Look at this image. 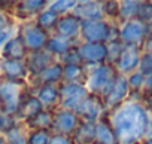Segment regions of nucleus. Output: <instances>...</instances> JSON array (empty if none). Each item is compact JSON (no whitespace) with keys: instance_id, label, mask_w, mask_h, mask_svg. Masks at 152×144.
Listing matches in <instances>:
<instances>
[{"instance_id":"31","label":"nucleus","mask_w":152,"mask_h":144,"mask_svg":"<svg viewBox=\"0 0 152 144\" xmlns=\"http://www.w3.org/2000/svg\"><path fill=\"white\" fill-rule=\"evenodd\" d=\"M102 11L104 15V20L110 22H118V15H119V5L115 0H107L102 2Z\"/></svg>"},{"instance_id":"18","label":"nucleus","mask_w":152,"mask_h":144,"mask_svg":"<svg viewBox=\"0 0 152 144\" xmlns=\"http://www.w3.org/2000/svg\"><path fill=\"white\" fill-rule=\"evenodd\" d=\"M28 73L24 61L0 58V79L6 80H27Z\"/></svg>"},{"instance_id":"9","label":"nucleus","mask_w":152,"mask_h":144,"mask_svg":"<svg viewBox=\"0 0 152 144\" xmlns=\"http://www.w3.org/2000/svg\"><path fill=\"white\" fill-rule=\"evenodd\" d=\"M130 94H131V91H130L127 77L119 75L118 79L115 80L113 86L110 88V91L104 97H102L106 113H110L112 110H115L116 107H119L122 103H125L130 98Z\"/></svg>"},{"instance_id":"38","label":"nucleus","mask_w":152,"mask_h":144,"mask_svg":"<svg viewBox=\"0 0 152 144\" xmlns=\"http://www.w3.org/2000/svg\"><path fill=\"white\" fill-rule=\"evenodd\" d=\"M49 144H75V141H73V137L52 132L51 140H49Z\"/></svg>"},{"instance_id":"25","label":"nucleus","mask_w":152,"mask_h":144,"mask_svg":"<svg viewBox=\"0 0 152 144\" xmlns=\"http://www.w3.org/2000/svg\"><path fill=\"white\" fill-rule=\"evenodd\" d=\"M75 144H93L96 141V122H81L73 134Z\"/></svg>"},{"instance_id":"11","label":"nucleus","mask_w":152,"mask_h":144,"mask_svg":"<svg viewBox=\"0 0 152 144\" xmlns=\"http://www.w3.org/2000/svg\"><path fill=\"white\" fill-rule=\"evenodd\" d=\"M142 54L143 52H142L140 46H124L116 62L113 64L116 71L121 76H128V75L134 73V71H137Z\"/></svg>"},{"instance_id":"2","label":"nucleus","mask_w":152,"mask_h":144,"mask_svg":"<svg viewBox=\"0 0 152 144\" xmlns=\"http://www.w3.org/2000/svg\"><path fill=\"white\" fill-rule=\"evenodd\" d=\"M85 68H87L85 88L90 94H94L97 97H104L119 76L115 65L109 62L100 65H85Z\"/></svg>"},{"instance_id":"29","label":"nucleus","mask_w":152,"mask_h":144,"mask_svg":"<svg viewBox=\"0 0 152 144\" xmlns=\"http://www.w3.org/2000/svg\"><path fill=\"white\" fill-rule=\"evenodd\" d=\"M8 144H28V129L24 123H18L12 131H9L5 135Z\"/></svg>"},{"instance_id":"5","label":"nucleus","mask_w":152,"mask_h":144,"mask_svg":"<svg viewBox=\"0 0 152 144\" xmlns=\"http://www.w3.org/2000/svg\"><path fill=\"white\" fill-rule=\"evenodd\" d=\"M110 21L107 20H91L82 21L79 42L85 43H106L110 33Z\"/></svg>"},{"instance_id":"12","label":"nucleus","mask_w":152,"mask_h":144,"mask_svg":"<svg viewBox=\"0 0 152 144\" xmlns=\"http://www.w3.org/2000/svg\"><path fill=\"white\" fill-rule=\"evenodd\" d=\"M48 6V0H20L15 2L12 17L17 24L34 21V18Z\"/></svg>"},{"instance_id":"26","label":"nucleus","mask_w":152,"mask_h":144,"mask_svg":"<svg viewBox=\"0 0 152 144\" xmlns=\"http://www.w3.org/2000/svg\"><path fill=\"white\" fill-rule=\"evenodd\" d=\"M27 129H45V131H52L54 125V110H42L39 114H36L33 119L24 123Z\"/></svg>"},{"instance_id":"3","label":"nucleus","mask_w":152,"mask_h":144,"mask_svg":"<svg viewBox=\"0 0 152 144\" xmlns=\"http://www.w3.org/2000/svg\"><path fill=\"white\" fill-rule=\"evenodd\" d=\"M30 92L27 80L0 79V111L15 114L24 97Z\"/></svg>"},{"instance_id":"24","label":"nucleus","mask_w":152,"mask_h":144,"mask_svg":"<svg viewBox=\"0 0 152 144\" xmlns=\"http://www.w3.org/2000/svg\"><path fill=\"white\" fill-rule=\"evenodd\" d=\"M87 68L84 64H63V82L64 83H79L85 85Z\"/></svg>"},{"instance_id":"19","label":"nucleus","mask_w":152,"mask_h":144,"mask_svg":"<svg viewBox=\"0 0 152 144\" xmlns=\"http://www.w3.org/2000/svg\"><path fill=\"white\" fill-rule=\"evenodd\" d=\"M72 14L82 21L104 20V15L102 11V2H96V0H78Z\"/></svg>"},{"instance_id":"14","label":"nucleus","mask_w":152,"mask_h":144,"mask_svg":"<svg viewBox=\"0 0 152 144\" xmlns=\"http://www.w3.org/2000/svg\"><path fill=\"white\" fill-rule=\"evenodd\" d=\"M81 24H82V20H79L76 15H73L72 12L67 14V15H63L60 17L55 28H54V34L60 36V37H64L70 42H75V43H79V36H81Z\"/></svg>"},{"instance_id":"32","label":"nucleus","mask_w":152,"mask_h":144,"mask_svg":"<svg viewBox=\"0 0 152 144\" xmlns=\"http://www.w3.org/2000/svg\"><path fill=\"white\" fill-rule=\"evenodd\" d=\"M18 123L20 122H18V119H17L15 114L6 113V111H0V134H2V135H6Z\"/></svg>"},{"instance_id":"34","label":"nucleus","mask_w":152,"mask_h":144,"mask_svg":"<svg viewBox=\"0 0 152 144\" xmlns=\"http://www.w3.org/2000/svg\"><path fill=\"white\" fill-rule=\"evenodd\" d=\"M125 77H127V82H128V86H130L131 94L139 92V91H142V89H143L145 76L140 73L139 70H137V71H134V73H131V75H128V76H125Z\"/></svg>"},{"instance_id":"37","label":"nucleus","mask_w":152,"mask_h":144,"mask_svg":"<svg viewBox=\"0 0 152 144\" xmlns=\"http://www.w3.org/2000/svg\"><path fill=\"white\" fill-rule=\"evenodd\" d=\"M58 61H60L61 64H76V62H81L79 55H78V52H76V46H75L70 52H67L64 56H61ZM81 64H82V62H81Z\"/></svg>"},{"instance_id":"43","label":"nucleus","mask_w":152,"mask_h":144,"mask_svg":"<svg viewBox=\"0 0 152 144\" xmlns=\"http://www.w3.org/2000/svg\"><path fill=\"white\" fill-rule=\"evenodd\" d=\"M133 144H142V141H137V143H133Z\"/></svg>"},{"instance_id":"39","label":"nucleus","mask_w":152,"mask_h":144,"mask_svg":"<svg viewBox=\"0 0 152 144\" xmlns=\"http://www.w3.org/2000/svg\"><path fill=\"white\" fill-rule=\"evenodd\" d=\"M143 94H145V95H152V75L145 77V83H143Z\"/></svg>"},{"instance_id":"21","label":"nucleus","mask_w":152,"mask_h":144,"mask_svg":"<svg viewBox=\"0 0 152 144\" xmlns=\"http://www.w3.org/2000/svg\"><path fill=\"white\" fill-rule=\"evenodd\" d=\"M31 92L37 97V100L42 103V106L46 110L58 109V101H60L58 85H42L36 89H31Z\"/></svg>"},{"instance_id":"40","label":"nucleus","mask_w":152,"mask_h":144,"mask_svg":"<svg viewBox=\"0 0 152 144\" xmlns=\"http://www.w3.org/2000/svg\"><path fill=\"white\" fill-rule=\"evenodd\" d=\"M142 144H152V137H145L142 140Z\"/></svg>"},{"instance_id":"23","label":"nucleus","mask_w":152,"mask_h":144,"mask_svg":"<svg viewBox=\"0 0 152 144\" xmlns=\"http://www.w3.org/2000/svg\"><path fill=\"white\" fill-rule=\"evenodd\" d=\"M78 43H75V42H70L64 37H60L54 33L49 34V39H48V43H46V48L45 51L49 52L51 55H54L57 59H60L61 56H64L67 52H70Z\"/></svg>"},{"instance_id":"7","label":"nucleus","mask_w":152,"mask_h":144,"mask_svg":"<svg viewBox=\"0 0 152 144\" xmlns=\"http://www.w3.org/2000/svg\"><path fill=\"white\" fill-rule=\"evenodd\" d=\"M149 27L137 18L119 24V39L124 46H142L148 36Z\"/></svg>"},{"instance_id":"27","label":"nucleus","mask_w":152,"mask_h":144,"mask_svg":"<svg viewBox=\"0 0 152 144\" xmlns=\"http://www.w3.org/2000/svg\"><path fill=\"white\" fill-rule=\"evenodd\" d=\"M118 5H119L118 24L137 18V12H139L140 2H136V0H121V2H118Z\"/></svg>"},{"instance_id":"35","label":"nucleus","mask_w":152,"mask_h":144,"mask_svg":"<svg viewBox=\"0 0 152 144\" xmlns=\"http://www.w3.org/2000/svg\"><path fill=\"white\" fill-rule=\"evenodd\" d=\"M139 71L146 77L152 75V51H146L142 54L140 64H139Z\"/></svg>"},{"instance_id":"1","label":"nucleus","mask_w":152,"mask_h":144,"mask_svg":"<svg viewBox=\"0 0 152 144\" xmlns=\"http://www.w3.org/2000/svg\"><path fill=\"white\" fill-rule=\"evenodd\" d=\"M107 117L121 144H133L146 137L151 117L142 103L127 100L119 107L107 113Z\"/></svg>"},{"instance_id":"13","label":"nucleus","mask_w":152,"mask_h":144,"mask_svg":"<svg viewBox=\"0 0 152 144\" xmlns=\"http://www.w3.org/2000/svg\"><path fill=\"white\" fill-rule=\"evenodd\" d=\"M75 111L84 122H97L103 114H106L102 97H97L94 94H88V97L76 107Z\"/></svg>"},{"instance_id":"4","label":"nucleus","mask_w":152,"mask_h":144,"mask_svg":"<svg viewBox=\"0 0 152 144\" xmlns=\"http://www.w3.org/2000/svg\"><path fill=\"white\" fill-rule=\"evenodd\" d=\"M17 33L23 39L28 54L39 52V51H43L46 48L49 33L43 31L34 21H27V22L18 24L17 25Z\"/></svg>"},{"instance_id":"17","label":"nucleus","mask_w":152,"mask_h":144,"mask_svg":"<svg viewBox=\"0 0 152 144\" xmlns=\"http://www.w3.org/2000/svg\"><path fill=\"white\" fill-rule=\"evenodd\" d=\"M42 110H45V107L42 106V103L37 100V97H36V95L31 92V89H30V92H28V94L24 97V100L21 101V104H20V107H18L15 116H17L18 122L26 123V122H28L30 119H33L36 114H39Z\"/></svg>"},{"instance_id":"30","label":"nucleus","mask_w":152,"mask_h":144,"mask_svg":"<svg viewBox=\"0 0 152 144\" xmlns=\"http://www.w3.org/2000/svg\"><path fill=\"white\" fill-rule=\"evenodd\" d=\"M76 3H78V0H48V8L58 17H63L73 12Z\"/></svg>"},{"instance_id":"10","label":"nucleus","mask_w":152,"mask_h":144,"mask_svg":"<svg viewBox=\"0 0 152 144\" xmlns=\"http://www.w3.org/2000/svg\"><path fill=\"white\" fill-rule=\"evenodd\" d=\"M81 119L73 110H66V109H57L54 110V125H52V132L55 134H63L73 137L75 131L81 125Z\"/></svg>"},{"instance_id":"41","label":"nucleus","mask_w":152,"mask_h":144,"mask_svg":"<svg viewBox=\"0 0 152 144\" xmlns=\"http://www.w3.org/2000/svg\"><path fill=\"white\" fill-rule=\"evenodd\" d=\"M0 144H8V141H6L5 135H2V134H0Z\"/></svg>"},{"instance_id":"42","label":"nucleus","mask_w":152,"mask_h":144,"mask_svg":"<svg viewBox=\"0 0 152 144\" xmlns=\"http://www.w3.org/2000/svg\"><path fill=\"white\" fill-rule=\"evenodd\" d=\"M93 144H102V143H99V141H94V143H93Z\"/></svg>"},{"instance_id":"20","label":"nucleus","mask_w":152,"mask_h":144,"mask_svg":"<svg viewBox=\"0 0 152 144\" xmlns=\"http://www.w3.org/2000/svg\"><path fill=\"white\" fill-rule=\"evenodd\" d=\"M28 55V51L23 42V39L18 36V33L11 37L3 48L0 49V58L3 59H14V61H24Z\"/></svg>"},{"instance_id":"8","label":"nucleus","mask_w":152,"mask_h":144,"mask_svg":"<svg viewBox=\"0 0 152 144\" xmlns=\"http://www.w3.org/2000/svg\"><path fill=\"white\" fill-rule=\"evenodd\" d=\"M76 52L84 65H100L107 62V46L106 43H85L76 45Z\"/></svg>"},{"instance_id":"6","label":"nucleus","mask_w":152,"mask_h":144,"mask_svg":"<svg viewBox=\"0 0 152 144\" xmlns=\"http://www.w3.org/2000/svg\"><path fill=\"white\" fill-rule=\"evenodd\" d=\"M58 91H60L58 109H66V110H73V111L90 94L87 91L85 85L64 83V82H61L58 85Z\"/></svg>"},{"instance_id":"36","label":"nucleus","mask_w":152,"mask_h":144,"mask_svg":"<svg viewBox=\"0 0 152 144\" xmlns=\"http://www.w3.org/2000/svg\"><path fill=\"white\" fill-rule=\"evenodd\" d=\"M106 46H107V62L113 65L116 62L119 54L122 52L124 45H122V42H109V43H106Z\"/></svg>"},{"instance_id":"16","label":"nucleus","mask_w":152,"mask_h":144,"mask_svg":"<svg viewBox=\"0 0 152 144\" xmlns=\"http://www.w3.org/2000/svg\"><path fill=\"white\" fill-rule=\"evenodd\" d=\"M55 61H58L54 55H51L49 52L39 51V52H31L27 55V58L24 59L26 68H27V73L28 77H34L37 75H40L45 68H48L51 64H54Z\"/></svg>"},{"instance_id":"33","label":"nucleus","mask_w":152,"mask_h":144,"mask_svg":"<svg viewBox=\"0 0 152 144\" xmlns=\"http://www.w3.org/2000/svg\"><path fill=\"white\" fill-rule=\"evenodd\" d=\"M52 131L45 129H28V144H49Z\"/></svg>"},{"instance_id":"22","label":"nucleus","mask_w":152,"mask_h":144,"mask_svg":"<svg viewBox=\"0 0 152 144\" xmlns=\"http://www.w3.org/2000/svg\"><path fill=\"white\" fill-rule=\"evenodd\" d=\"M96 141L102 144H121L116 132L107 117V113L103 114L97 122H96Z\"/></svg>"},{"instance_id":"28","label":"nucleus","mask_w":152,"mask_h":144,"mask_svg":"<svg viewBox=\"0 0 152 144\" xmlns=\"http://www.w3.org/2000/svg\"><path fill=\"white\" fill-rule=\"evenodd\" d=\"M58 20H60V17H58L55 12H52V11L46 6V8L34 18V22H36L43 31H46V33L51 34V33L54 31V28H55Z\"/></svg>"},{"instance_id":"15","label":"nucleus","mask_w":152,"mask_h":144,"mask_svg":"<svg viewBox=\"0 0 152 144\" xmlns=\"http://www.w3.org/2000/svg\"><path fill=\"white\" fill-rule=\"evenodd\" d=\"M61 82H63V64L60 61L51 64L40 75L34 77H27V85L30 89H36L42 85H60Z\"/></svg>"}]
</instances>
